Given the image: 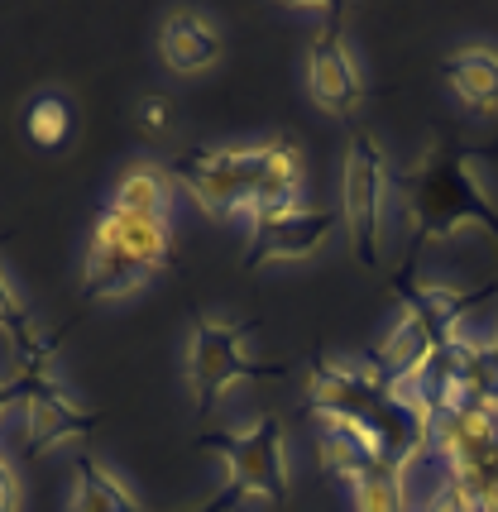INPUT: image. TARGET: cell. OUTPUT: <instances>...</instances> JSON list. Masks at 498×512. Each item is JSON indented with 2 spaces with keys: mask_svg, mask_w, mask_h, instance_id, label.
Here are the masks:
<instances>
[{
  "mask_svg": "<svg viewBox=\"0 0 498 512\" xmlns=\"http://www.w3.org/2000/svg\"><path fill=\"white\" fill-rule=\"evenodd\" d=\"M403 216L417 245H446L465 230H489L498 240V206L484 192V154L451 139H431V149L398 178Z\"/></svg>",
  "mask_w": 498,
  "mask_h": 512,
  "instance_id": "1",
  "label": "cell"
},
{
  "mask_svg": "<svg viewBox=\"0 0 498 512\" xmlns=\"http://www.w3.org/2000/svg\"><path fill=\"white\" fill-rule=\"evenodd\" d=\"M202 450H211L226 469L221 493L202 512H226L240 498H264L273 508H288L293 465H288V436L278 417H254L245 431H211L202 436Z\"/></svg>",
  "mask_w": 498,
  "mask_h": 512,
  "instance_id": "2",
  "label": "cell"
},
{
  "mask_svg": "<svg viewBox=\"0 0 498 512\" xmlns=\"http://www.w3.org/2000/svg\"><path fill=\"white\" fill-rule=\"evenodd\" d=\"M15 359H20V402H24V431H29V446L24 455L39 460V455H53L58 446H72L96 431V412L77 407V398H68V388L58 383V340L44 331L24 335L15 345Z\"/></svg>",
  "mask_w": 498,
  "mask_h": 512,
  "instance_id": "3",
  "label": "cell"
},
{
  "mask_svg": "<svg viewBox=\"0 0 498 512\" xmlns=\"http://www.w3.org/2000/svg\"><path fill=\"white\" fill-rule=\"evenodd\" d=\"M187 388L197 398V417H211L216 398L226 393L230 383L245 379H283L288 364L278 359H254L245 350V340L254 335V321H216L206 312L187 316Z\"/></svg>",
  "mask_w": 498,
  "mask_h": 512,
  "instance_id": "4",
  "label": "cell"
},
{
  "mask_svg": "<svg viewBox=\"0 0 498 512\" xmlns=\"http://www.w3.org/2000/svg\"><path fill=\"white\" fill-rule=\"evenodd\" d=\"M384 197H388V158L369 130H355L340 163V225L350 235V249L364 268H379V240H384Z\"/></svg>",
  "mask_w": 498,
  "mask_h": 512,
  "instance_id": "5",
  "label": "cell"
},
{
  "mask_svg": "<svg viewBox=\"0 0 498 512\" xmlns=\"http://www.w3.org/2000/svg\"><path fill=\"white\" fill-rule=\"evenodd\" d=\"M168 173L192 192V201L211 221H245L249 197H254V173H259V144H249V149H192Z\"/></svg>",
  "mask_w": 498,
  "mask_h": 512,
  "instance_id": "6",
  "label": "cell"
},
{
  "mask_svg": "<svg viewBox=\"0 0 498 512\" xmlns=\"http://www.w3.org/2000/svg\"><path fill=\"white\" fill-rule=\"evenodd\" d=\"M307 91L326 115L350 120L364 106V77L350 48H345V29H340V5H326V24L317 29V39L307 48Z\"/></svg>",
  "mask_w": 498,
  "mask_h": 512,
  "instance_id": "7",
  "label": "cell"
},
{
  "mask_svg": "<svg viewBox=\"0 0 498 512\" xmlns=\"http://www.w3.org/2000/svg\"><path fill=\"white\" fill-rule=\"evenodd\" d=\"M336 230H340V211H331V206H293V211H283V216H273V221H259L249 230L245 268L302 264V259H312Z\"/></svg>",
  "mask_w": 498,
  "mask_h": 512,
  "instance_id": "8",
  "label": "cell"
},
{
  "mask_svg": "<svg viewBox=\"0 0 498 512\" xmlns=\"http://www.w3.org/2000/svg\"><path fill=\"white\" fill-rule=\"evenodd\" d=\"M293 206H302V149L288 134H273V139L259 144V173H254V197H249L245 225L254 230L259 221H273Z\"/></svg>",
  "mask_w": 498,
  "mask_h": 512,
  "instance_id": "9",
  "label": "cell"
},
{
  "mask_svg": "<svg viewBox=\"0 0 498 512\" xmlns=\"http://www.w3.org/2000/svg\"><path fill=\"white\" fill-rule=\"evenodd\" d=\"M154 273L139 264L130 249L115 240L106 225L91 221L87 264H82V302H115V297H135Z\"/></svg>",
  "mask_w": 498,
  "mask_h": 512,
  "instance_id": "10",
  "label": "cell"
},
{
  "mask_svg": "<svg viewBox=\"0 0 498 512\" xmlns=\"http://www.w3.org/2000/svg\"><path fill=\"white\" fill-rule=\"evenodd\" d=\"M159 53H163V63H168V72L197 77V72L221 63V34L197 10H173L159 29Z\"/></svg>",
  "mask_w": 498,
  "mask_h": 512,
  "instance_id": "11",
  "label": "cell"
},
{
  "mask_svg": "<svg viewBox=\"0 0 498 512\" xmlns=\"http://www.w3.org/2000/svg\"><path fill=\"white\" fill-rule=\"evenodd\" d=\"M446 87L460 96V106H470L484 120H498V48L465 44L441 63Z\"/></svg>",
  "mask_w": 498,
  "mask_h": 512,
  "instance_id": "12",
  "label": "cell"
},
{
  "mask_svg": "<svg viewBox=\"0 0 498 512\" xmlns=\"http://www.w3.org/2000/svg\"><path fill=\"white\" fill-rule=\"evenodd\" d=\"M393 292H398V307L417 312L431 331L441 335V340H451V335L460 331V316L470 312V307H475L489 288L465 292V288H451V283H417V278H408V273H403V278L393 283Z\"/></svg>",
  "mask_w": 498,
  "mask_h": 512,
  "instance_id": "13",
  "label": "cell"
},
{
  "mask_svg": "<svg viewBox=\"0 0 498 512\" xmlns=\"http://www.w3.org/2000/svg\"><path fill=\"white\" fill-rule=\"evenodd\" d=\"M96 225H106V230H111L115 240L130 249L149 273L173 268V221H159V216H130V211L106 206V211L96 216Z\"/></svg>",
  "mask_w": 498,
  "mask_h": 512,
  "instance_id": "14",
  "label": "cell"
},
{
  "mask_svg": "<svg viewBox=\"0 0 498 512\" xmlns=\"http://www.w3.org/2000/svg\"><path fill=\"white\" fill-rule=\"evenodd\" d=\"M173 173L163 163H135L125 178L115 182V211H130V216H159L173 221Z\"/></svg>",
  "mask_w": 498,
  "mask_h": 512,
  "instance_id": "15",
  "label": "cell"
},
{
  "mask_svg": "<svg viewBox=\"0 0 498 512\" xmlns=\"http://www.w3.org/2000/svg\"><path fill=\"white\" fill-rule=\"evenodd\" d=\"M68 512H144V508H139L135 493L120 484V474H111L101 460L82 455L77 460V479H72Z\"/></svg>",
  "mask_w": 498,
  "mask_h": 512,
  "instance_id": "16",
  "label": "cell"
},
{
  "mask_svg": "<svg viewBox=\"0 0 498 512\" xmlns=\"http://www.w3.org/2000/svg\"><path fill=\"white\" fill-rule=\"evenodd\" d=\"M408 469L412 465H374L355 484V512H412L408 508Z\"/></svg>",
  "mask_w": 498,
  "mask_h": 512,
  "instance_id": "17",
  "label": "cell"
},
{
  "mask_svg": "<svg viewBox=\"0 0 498 512\" xmlns=\"http://www.w3.org/2000/svg\"><path fill=\"white\" fill-rule=\"evenodd\" d=\"M317 450H321V469H326L331 479H340V484H350V489L360 484L369 469L379 465L355 436H345V431H336V426H321Z\"/></svg>",
  "mask_w": 498,
  "mask_h": 512,
  "instance_id": "18",
  "label": "cell"
},
{
  "mask_svg": "<svg viewBox=\"0 0 498 512\" xmlns=\"http://www.w3.org/2000/svg\"><path fill=\"white\" fill-rule=\"evenodd\" d=\"M24 130H29V139H34L39 149H58L72 130V106L63 96H39V101L29 106V115H24Z\"/></svg>",
  "mask_w": 498,
  "mask_h": 512,
  "instance_id": "19",
  "label": "cell"
},
{
  "mask_svg": "<svg viewBox=\"0 0 498 512\" xmlns=\"http://www.w3.org/2000/svg\"><path fill=\"white\" fill-rule=\"evenodd\" d=\"M39 326L29 321V307H24V297L10 288V278H5V268H0V335L10 340V345H20L24 335H34Z\"/></svg>",
  "mask_w": 498,
  "mask_h": 512,
  "instance_id": "20",
  "label": "cell"
},
{
  "mask_svg": "<svg viewBox=\"0 0 498 512\" xmlns=\"http://www.w3.org/2000/svg\"><path fill=\"white\" fill-rule=\"evenodd\" d=\"M422 512H475V503H470V493L460 489L455 479H441V489L422 503Z\"/></svg>",
  "mask_w": 498,
  "mask_h": 512,
  "instance_id": "21",
  "label": "cell"
},
{
  "mask_svg": "<svg viewBox=\"0 0 498 512\" xmlns=\"http://www.w3.org/2000/svg\"><path fill=\"white\" fill-rule=\"evenodd\" d=\"M168 120H173L168 96H144V106H139V130H144V134H163V130H168Z\"/></svg>",
  "mask_w": 498,
  "mask_h": 512,
  "instance_id": "22",
  "label": "cell"
},
{
  "mask_svg": "<svg viewBox=\"0 0 498 512\" xmlns=\"http://www.w3.org/2000/svg\"><path fill=\"white\" fill-rule=\"evenodd\" d=\"M24 489H20V474L10 469V460L0 455V512H20Z\"/></svg>",
  "mask_w": 498,
  "mask_h": 512,
  "instance_id": "23",
  "label": "cell"
},
{
  "mask_svg": "<svg viewBox=\"0 0 498 512\" xmlns=\"http://www.w3.org/2000/svg\"><path fill=\"white\" fill-rule=\"evenodd\" d=\"M20 398V379H0V417H5V407Z\"/></svg>",
  "mask_w": 498,
  "mask_h": 512,
  "instance_id": "24",
  "label": "cell"
},
{
  "mask_svg": "<svg viewBox=\"0 0 498 512\" xmlns=\"http://www.w3.org/2000/svg\"><path fill=\"white\" fill-rule=\"evenodd\" d=\"M489 340H494V350H498V331H494V335H489Z\"/></svg>",
  "mask_w": 498,
  "mask_h": 512,
  "instance_id": "25",
  "label": "cell"
}]
</instances>
